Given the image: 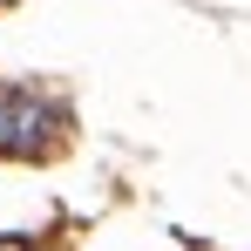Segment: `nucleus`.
Instances as JSON below:
<instances>
[{"mask_svg":"<svg viewBox=\"0 0 251 251\" xmlns=\"http://www.w3.org/2000/svg\"><path fill=\"white\" fill-rule=\"evenodd\" d=\"M61 136V109L34 88H0V156H41Z\"/></svg>","mask_w":251,"mask_h":251,"instance_id":"f257e3e1","label":"nucleus"},{"mask_svg":"<svg viewBox=\"0 0 251 251\" xmlns=\"http://www.w3.org/2000/svg\"><path fill=\"white\" fill-rule=\"evenodd\" d=\"M0 7H7V0H0Z\"/></svg>","mask_w":251,"mask_h":251,"instance_id":"7ed1b4c3","label":"nucleus"},{"mask_svg":"<svg viewBox=\"0 0 251 251\" xmlns=\"http://www.w3.org/2000/svg\"><path fill=\"white\" fill-rule=\"evenodd\" d=\"M0 251H34V245H21V238H0Z\"/></svg>","mask_w":251,"mask_h":251,"instance_id":"f03ea898","label":"nucleus"}]
</instances>
